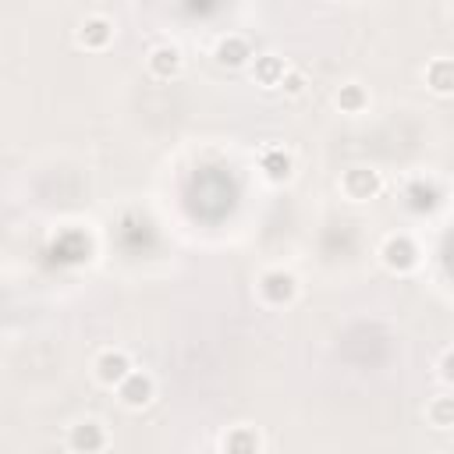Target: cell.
Returning a JSON list of instances; mask_svg holds the SVG:
<instances>
[{
	"label": "cell",
	"instance_id": "1",
	"mask_svg": "<svg viewBox=\"0 0 454 454\" xmlns=\"http://www.w3.org/2000/svg\"><path fill=\"white\" fill-rule=\"evenodd\" d=\"M380 262L390 273H411L419 266V245L408 234H387L380 245Z\"/></svg>",
	"mask_w": 454,
	"mask_h": 454
},
{
	"label": "cell",
	"instance_id": "2",
	"mask_svg": "<svg viewBox=\"0 0 454 454\" xmlns=\"http://www.w3.org/2000/svg\"><path fill=\"white\" fill-rule=\"evenodd\" d=\"M117 397H121V404L124 408H131V411H142V408H149L153 404V397H156V380L145 372V369H131L117 387Z\"/></svg>",
	"mask_w": 454,
	"mask_h": 454
},
{
	"label": "cell",
	"instance_id": "3",
	"mask_svg": "<svg viewBox=\"0 0 454 454\" xmlns=\"http://www.w3.org/2000/svg\"><path fill=\"white\" fill-rule=\"evenodd\" d=\"M255 291H259V298H262L266 305L280 309V305H291V301L298 298V280H294V273H287V270H266V273L259 277Z\"/></svg>",
	"mask_w": 454,
	"mask_h": 454
},
{
	"label": "cell",
	"instance_id": "4",
	"mask_svg": "<svg viewBox=\"0 0 454 454\" xmlns=\"http://www.w3.org/2000/svg\"><path fill=\"white\" fill-rule=\"evenodd\" d=\"M340 192L351 202H365V199H376L383 192V177L372 167H351V170L340 174Z\"/></svg>",
	"mask_w": 454,
	"mask_h": 454
},
{
	"label": "cell",
	"instance_id": "5",
	"mask_svg": "<svg viewBox=\"0 0 454 454\" xmlns=\"http://www.w3.org/2000/svg\"><path fill=\"white\" fill-rule=\"evenodd\" d=\"M67 450L71 454H103L106 450V429L96 419H82L67 429Z\"/></svg>",
	"mask_w": 454,
	"mask_h": 454
},
{
	"label": "cell",
	"instance_id": "6",
	"mask_svg": "<svg viewBox=\"0 0 454 454\" xmlns=\"http://www.w3.org/2000/svg\"><path fill=\"white\" fill-rule=\"evenodd\" d=\"M131 369H135V365H131L128 351H121V348H106V351H99L96 362H92V372H96V380H99L103 387H117Z\"/></svg>",
	"mask_w": 454,
	"mask_h": 454
},
{
	"label": "cell",
	"instance_id": "7",
	"mask_svg": "<svg viewBox=\"0 0 454 454\" xmlns=\"http://www.w3.org/2000/svg\"><path fill=\"white\" fill-rule=\"evenodd\" d=\"M145 67H149V74H153V78L170 82V78H177V74H181L184 57H181V50H177L174 43H160V46H153V50H149Z\"/></svg>",
	"mask_w": 454,
	"mask_h": 454
},
{
	"label": "cell",
	"instance_id": "8",
	"mask_svg": "<svg viewBox=\"0 0 454 454\" xmlns=\"http://www.w3.org/2000/svg\"><path fill=\"white\" fill-rule=\"evenodd\" d=\"M74 39H78V46H85V50H103V46H110V39H114V21L103 18V14H89V18L78 25Z\"/></svg>",
	"mask_w": 454,
	"mask_h": 454
},
{
	"label": "cell",
	"instance_id": "9",
	"mask_svg": "<svg viewBox=\"0 0 454 454\" xmlns=\"http://www.w3.org/2000/svg\"><path fill=\"white\" fill-rule=\"evenodd\" d=\"M259 170H262V177H266L270 184H284V181H291V174H294V160H291V153H284L280 145H270V149L259 153Z\"/></svg>",
	"mask_w": 454,
	"mask_h": 454
},
{
	"label": "cell",
	"instance_id": "10",
	"mask_svg": "<svg viewBox=\"0 0 454 454\" xmlns=\"http://www.w3.org/2000/svg\"><path fill=\"white\" fill-rule=\"evenodd\" d=\"M220 454H262V436L252 426H231L220 436Z\"/></svg>",
	"mask_w": 454,
	"mask_h": 454
},
{
	"label": "cell",
	"instance_id": "11",
	"mask_svg": "<svg viewBox=\"0 0 454 454\" xmlns=\"http://www.w3.org/2000/svg\"><path fill=\"white\" fill-rule=\"evenodd\" d=\"M287 74V64H284V57H277V53H262V57H255V64H252V82L255 85H262V89H280V78Z\"/></svg>",
	"mask_w": 454,
	"mask_h": 454
},
{
	"label": "cell",
	"instance_id": "12",
	"mask_svg": "<svg viewBox=\"0 0 454 454\" xmlns=\"http://www.w3.org/2000/svg\"><path fill=\"white\" fill-rule=\"evenodd\" d=\"M213 57H216L223 67H241V64H248L252 46H248V39H241V35H220Z\"/></svg>",
	"mask_w": 454,
	"mask_h": 454
},
{
	"label": "cell",
	"instance_id": "13",
	"mask_svg": "<svg viewBox=\"0 0 454 454\" xmlns=\"http://www.w3.org/2000/svg\"><path fill=\"white\" fill-rule=\"evenodd\" d=\"M426 85L436 92V96H450L454 89V60L450 57H436L426 64Z\"/></svg>",
	"mask_w": 454,
	"mask_h": 454
},
{
	"label": "cell",
	"instance_id": "14",
	"mask_svg": "<svg viewBox=\"0 0 454 454\" xmlns=\"http://www.w3.org/2000/svg\"><path fill=\"white\" fill-rule=\"evenodd\" d=\"M337 106H340V114H362L365 106H369V92L358 85V82H344L340 89H337Z\"/></svg>",
	"mask_w": 454,
	"mask_h": 454
},
{
	"label": "cell",
	"instance_id": "15",
	"mask_svg": "<svg viewBox=\"0 0 454 454\" xmlns=\"http://www.w3.org/2000/svg\"><path fill=\"white\" fill-rule=\"evenodd\" d=\"M426 419H429L433 429H450V426H454V401H450L447 394L433 397V401L426 404Z\"/></svg>",
	"mask_w": 454,
	"mask_h": 454
},
{
	"label": "cell",
	"instance_id": "16",
	"mask_svg": "<svg viewBox=\"0 0 454 454\" xmlns=\"http://www.w3.org/2000/svg\"><path fill=\"white\" fill-rule=\"evenodd\" d=\"M436 199H440V192H436L433 184H426V181H411V184H408V206H411L415 213L433 209Z\"/></svg>",
	"mask_w": 454,
	"mask_h": 454
},
{
	"label": "cell",
	"instance_id": "17",
	"mask_svg": "<svg viewBox=\"0 0 454 454\" xmlns=\"http://www.w3.org/2000/svg\"><path fill=\"white\" fill-rule=\"evenodd\" d=\"M280 89H284L287 96H301V89H305V74H301V71H291V67H287V74L280 78Z\"/></svg>",
	"mask_w": 454,
	"mask_h": 454
},
{
	"label": "cell",
	"instance_id": "18",
	"mask_svg": "<svg viewBox=\"0 0 454 454\" xmlns=\"http://www.w3.org/2000/svg\"><path fill=\"white\" fill-rule=\"evenodd\" d=\"M440 383H443V387L450 383V348L440 355Z\"/></svg>",
	"mask_w": 454,
	"mask_h": 454
}]
</instances>
